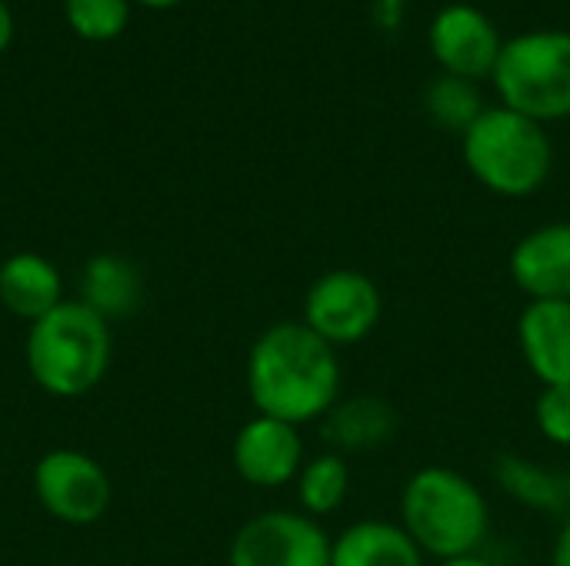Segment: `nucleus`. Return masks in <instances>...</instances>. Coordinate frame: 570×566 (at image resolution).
Masks as SVG:
<instances>
[{"label":"nucleus","instance_id":"dca6fc26","mask_svg":"<svg viewBox=\"0 0 570 566\" xmlns=\"http://www.w3.org/2000/svg\"><path fill=\"white\" fill-rule=\"evenodd\" d=\"M144 297L140 270L120 254H97L83 264L80 274V300L97 310L107 324L137 310Z\"/></svg>","mask_w":570,"mask_h":566},{"label":"nucleus","instance_id":"1a4fd4ad","mask_svg":"<svg viewBox=\"0 0 570 566\" xmlns=\"http://www.w3.org/2000/svg\"><path fill=\"white\" fill-rule=\"evenodd\" d=\"M428 43L434 60L444 67V73L474 83L494 77V67L504 50V40L491 23V17L471 3H451L438 10L428 30Z\"/></svg>","mask_w":570,"mask_h":566},{"label":"nucleus","instance_id":"9d476101","mask_svg":"<svg viewBox=\"0 0 570 566\" xmlns=\"http://www.w3.org/2000/svg\"><path fill=\"white\" fill-rule=\"evenodd\" d=\"M304 437L301 427L274 420V417H250L234 437V470L244 484L261 490H277L294 484L304 460Z\"/></svg>","mask_w":570,"mask_h":566},{"label":"nucleus","instance_id":"9b49d317","mask_svg":"<svg viewBox=\"0 0 570 566\" xmlns=\"http://www.w3.org/2000/svg\"><path fill=\"white\" fill-rule=\"evenodd\" d=\"M508 270L528 300H570V224H544L524 234Z\"/></svg>","mask_w":570,"mask_h":566},{"label":"nucleus","instance_id":"423d86ee","mask_svg":"<svg viewBox=\"0 0 570 566\" xmlns=\"http://www.w3.org/2000/svg\"><path fill=\"white\" fill-rule=\"evenodd\" d=\"M384 317L381 287L354 267L321 274L304 297V324L334 350L367 340Z\"/></svg>","mask_w":570,"mask_h":566},{"label":"nucleus","instance_id":"f257e3e1","mask_svg":"<svg viewBox=\"0 0 570 566\" xmlns=\"http://www.w3.org/2000/svg\"><path fill=\"white\" fill-rule=\"evenodd\" d=\"M247 397L257 414L304 427L341 400L337 350L304 320L271 324L247 354Z\"/></svg>","mask_w":570,"mask_h":566},{"label":"nucleus","instance_id":"6e6552de","mask_svg":"<svg viewBox=\"0 0 570 566\" xmlns=\"http://www.w3.org/2000/svg\"><path fill=\"white\" fill-rule=\"evenodd\" d=\"M230 566H331V537L304 510H264L234 534Z\"/></svg>","mask_w":570,"mask_h":566},{"label":"nucleus","instance_id":"aec40b11","mask_svg":"<svg viewBox=\"0 0 570 566\" xmlns=\"http://www.w3.org/2000/svg\"><path fill=\"white\" fill-rule=\"evenodd\" d=\"M67 23L83 40H114L130 20V0H63Z\"/></svg>","mask_w":570,"mask_h":566},{"label":"nucleus","instance_id":"a211bd4d","mask_svg":"<svg viewBox=\"0 0 570 566\" xmlns=\"http://www.w3.org/2000/svg\"><path fill=\"white\" fill-rule=\"evenodd\" d=\"M297 504L307 517L321 520V517H331L344 507L347 494H351V464L347 457L327 450V454H317L311 457L297 480Z\"/></svg>","mask_w":570,"mask_h":566},{"label":"nucleus","instance_id":"393cba45","mask_svg":"<svg viewBox=\"0 0 570 566\" xmlns=\"http://www.w3.org/2000/svg\"><path fill=\"white\" fill-rule=\"evenodd\" d=\"M438 566H494L491 560H484V557H478V554H471V557H458V560H444V564Z\"/></svg>","mask_w":570,"mask_h":566},{"label":"nucleus","instance_id":"20e7f679","mask_svg":"<svg viewBox=\"0 0 570 566\" xmlns=\"http://www.w3.org/2000/svg\"><path fill=\"white\" fill-rule=\"evenodd\" d=\"M464 163L471 177L498 197H531L538 193L554 167V147L544 123L498 103L461 133Z\"/></svg>","mask_w":570,"mask_h":566},{"label":"nucleus","instance_id":"4be33fe9","mask_svg":"<svg viewBox=\"0 0 570 566\" xmlns=\"http://www.w3.org/2000/svg\"><path fill=\"white\" fill-rule=\"evenodd\" d=\"M404 10H407V0H374L371 3V17L381 30H397L404 23Z\"/></svg>","mask_w":570,"mask_h":566},{"label":"nucleus","instance_id":"4468645a","mask_svg":"<svg viewBox=\"0 0 570 566\" xmlns=\"http://www.w3.org/2000/svg\"><path fill=\"white\" fill-rule=\"evenodd\" d=\"M63 300V277L43 254L20 250L0 264V307L17 320L33 324Z\"/></svg>","mask_w":570,"mask_h":566},{"label":"nucleus","instance_id":"6ab92c4d","mask_svg":"<svg viewBox=\"0 0 570 566\" xmlns=\"http://www.w3.org/2000/svg\"><path fill=\"white\" fill-rule=\"evenodd\" d=\"M424 110L428 117L444 127V130H454V133H464L481 113H484V100H481V90L474 80H464V77H438L428 83L424 90Z\"/></svg>","mask_w":570,"mask_h":566},{"label":"nucleus","instance_id":"b1692460","mask_svg":"<svg viewBox=\"0 0 570 566\" xmlns=\"http://www.w3.org/2000/svg\"><path fill=\"white\" fill-rule=\"evenodd\" d=\"M10 40H13V13H10V7L0 0V53L10 47Z\"/></svg>","mask_w":570,"mask_h":566},{"label":"nucleus","instance_id":"ddd939ff","mask_svg":"<svg viewBox=\"0 0 570 566\" xmlns=\"http://www.w3.org/2000/svg\"><path fill=\"white\" fill-rule=\"evenodd\" d=\"M401 427V417L391 400L377 394H357L347 400H337L321 417V437L331 444L334 454H367L394 440Z\"/></svg>","mask_w":570,"mask_h":566},{"label":"nucleus","instance_id":"f03ea898","mask_svg":"<svg viewBox=\"0 0 570 566\" xmlns=\"http://www.w3.org/2000/svg\"><path fill=\"white\" fill-rule=\"evenodd\" d=\"M401 527L438 564L471 557L491 530L484 490L454 467H421L401 490Z\"/></svg>","mask_w":570,"mask_h":566},{"label":"nucleus","instance_id":"412c9836","mask_svg":"<svg viewBox=\"0 0 570 566\" xmlns=\"http://www.w3.org/2000/svg\"><path fill=\"white\" fill-rule=\"evenodd\" d=\"M534 424L554 447H570V387H541L534 400Z\"/></svg>","mask_w":570,"mask_h":566},{"label":"nucleus","instance_id":"2eb2a0df","mask_svg":"<svg viewBox=\"0 0 570 566\" xmlns=\"http://www.w3.org/2000/svg\"><path fill=\"white\" fill-rule=\"evenodd\" d=\"M421 547L401 524L357 520L331 540V566H424Z\"/></svg>","mask_w":570,"mask_h":566},{"label":"nucleus","instance_id":"f3484780","mask_svg":"<svg viewBox=\"0 0 570 566\" xmlns=\"http://www.w3.org/2000/svg\"><path fill=\"white\" fill-rule=\"evenodd\" d=\"M498 487L531 507V510H548V514H564L570 504V477L531 460V457H521V454H498L494 467H491Z\"/></svg>","mask_w":570,"mask_h":566},{"label":"nucleus","instance_id":"39448f33","mask_svg":"<svg viewBox=\"0 0 570 566\" xmlns=\"http://www.w3.org/2000/svg\"><path fill=\"white\" fill-rule=\"evenodd\" d=\"M491 80L504 107L538 123L570 117V30H528L504 40Z\"/></svg>","mask_w":570,"mask_h":566},{"label":"nucleus","instance_id":"0eeeda50","mask_svg":"<svg viewBox=\"0 0 570 566\" xmlns=\"http://www.w3.org/2000/svg\"><path fill=\"white\" fill-rule=\"evenodd\" d=\"M33 494L47 517L67 527H90L110 507V477L83 450H47L33 467Z\"/></svg>","mask_w":570,"mask_h":566},{"label":"nucleus","instance_id":"5701e85b","mask_svg":"<svg viewBox=\"0 0 570 566\" xmlns=\"http://www.w3.org/2000/svg\"><path fill=\"white\" fill-rule=\"evenodd\" d=\"M551 566H570V514L564 517L558 540H554V554H551Z\"/></svg>","mask_w":570,"mask_h":566},{"label":"nucleus","instance_id":"7ed1b4c3","mask_svg":"<svg viewBox=\"0 0 570 566\" xmlns=\"http://www.w3.org/2000/svg\"><path fill=\"white\" fill-rule=\"evenodd\" d=\"M110 324L83 300H63L27 330L23 360L33 384L60 400L90 394L110 370Z\"/></svg>","mask_w":570,"mask_h":566},{"label":"nucleus","instance_id":"f8f14e48","mask_svg":"<svg viewBox=\"0 0 570 566\" xmlns=\"http://www.w3.org/2000/svg\"><path fill=\"white\" fill-rule=\"evenodd\" d=\"M518 347L541 387H570V300H528L518 317Z\"/></svg>","mask_w":570,"mask_h":566},{"label":"nucleus","instance_id":"a878e982","mask_svg":"<svg viewBox=\"0 0 570 566\" xmlns=\"http://www.w3.org/2000/svg\"><path fill=\"white\" fill-rule=\"evenodd\" d=\"M137 3H144V7H157V10H167V7H177L180 0H137Z\"/></svg>","mask_w":570,"mask_h":566}]
</instances>
